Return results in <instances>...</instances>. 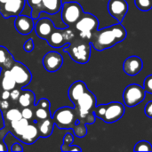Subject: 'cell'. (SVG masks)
<instances>
[{
  "label": "cell",
  "mask_w": 152,
  "mask_h": 152,
  "mask_svg": "<svg viewBox=\"0 0 152 152\" xmlns=\"http://www.w3.org/2000/svg\"><path fill=\"white\" fill-rule=\"evenodd\" d=\"M16 83L9 69H3L0 73V88L3 90L11 91L16 87Z\"/></svg>",
  "instance_id": "cell-22"
},
{
  "label": "cell",
  "mask_w": 152,
  "mask_h": 152,
  "mask_svg": "<svg viewBox=\"0 0 152 152\" xmlns=\"http://www.w3.org/2000/svg\"><path fill=\"white\" fill-rule=\"evenodd\" d=\"M137 9L142 12H149L152 9V0H134Z\"/></svg>",
  "instance_id": "cell-28"
},
{
  "label": "cell",
  "mask_w": 152,
  "mask_h": 152,
  "mask_svg": "<svg viewBox=\"0 0 152 152\" xmlns=\"http://www.w3.org/2000/svg\"><path fill=\"white\" fill-rule=\"evenodd\" d=\"M55 126L60 129H73L78 120V113L73 107H61L52 115Z\"/></svg>",
  "instance_id": "cell-5"
},
{
  "label": "cell",
  "mask_w": 152,
  "mask_h": 152,
  "mask_svg": "<svg viewBox=\"0 0 152 152\" xmlns=\"http://www.w3.org/2000/svg\"><path fill=\"white\" fill-rule=\"evenodd\" d=\"M26 0H10L0 6V13L4 19L16 17L24 9Z\"/></svg>",
  "instance_id": "cell-13"
},
{
  "label": "cell",
  "mask_w": 152,
  "mask_h": 152,
  "mask_svg": "<svg viewBox=\"0 0 152 152\" xmlns=\"http://www.w3.org/2000/svg\"><path fill=\"white\" fill-rule=\"evenodd\" d=\"M143 68L142 60L136 55L130 56L126 58L123 63V70L128 76L134 77L139 74Z\"/></svg>",
  "instance_id": "cell-16"
},
{
  "label": "cell",
  "mask_w": 152,
  "mask_h": 152,
  "mask_svg": "<svg viewBox=\"0 0 152 152\" xmlns=\"http://www.w3.org/2000/svg\"><path fill=\"white\" fill-rule=\"evenodd\" d=\"M34 47H35V44H34L33 39H31V38L28 39V40L23 44V49H24V51L27 52V53H31V52L34 50Z\"/></svg>",
  "instance_id": "cell-37"
},
{
  "label": "cell",
  "mask_w": 152,
  "mask_h": 152,
  "mask_svg": "<svg viewBox=\"0 0 152 152\" xmlns=\"http://www.w3.org/2000/svg\"><path fill=\"white\" fill-rule=\"evenodd\" d=\"M61 151L64 152H69V151H82V149L77 145H70V146H68V147H65V148H61Z\"/></svg>",
  "instance_id": "cell-39"
},
{
  "label": "cell",
  "mask_w": 152,
  "mask_h": 152,
  "mask_svg": "<svg viewBox=\"0 0 152 152\" xmlns=\"http://www.w3.org/2000/svg\"><path fill=\"white\" fill-rule=\"evenodd\" d=\"M99 20L97 17L90 12H85L80 17V19L73 26L77 33L84 37L90 40L92 35L98 29Z\"/></svg>",
  "instance_id": "cell-6"
},
{
  "label": "cell",
  "mask_w": 152,
  "mask_h": 152,
  "mask_svg": "<svg viewBox=\"0 0 152 152\" xmlns=\"http://www.w3.org/2000/svg\"><path fill=\"white\" fill-rule=\"evenodd\" d=\"M127 31L121 24H114L101 29H97L91 37L90 42L96 51L110 49L126 38Z\"/></svg>",
  "instance_id": "cell-1"
},
{
  "label": "cell",
  "mask_w": 152,
  "mask_h": 152,
  "mask_svg": "<svg viewBox=\"0 0 152 152\" xmlns=\"http://www.w3.org/2000/svg\"><path fill=\"white\" fill-rule=\"evenodd\" d=\"M11 53L4 46H0V67L4 63L7 58L10 56Z\"/></svg>",
  "instance_id": "cell-33"
},
{
  "label": "cell",
  "mask_w": 152,
  "mask_h": 152,
  "mask_svg": "<svg viewBox=\"0 0 152 152\" xmlns=\"http://www.w3.org/2000/svg\"><path fill=\"white\" fill-rule=\"evenodd\" d=\"M87 89V86L86 85V83L82 80H77L75 81L69 88L68 91V96L69 99L70 100V102L72 103H74L77 99Z\"/></svg>",
  "instance_id": "cell-20"
},
{
  "label": "cell",
  "mask_w": 152,
  "mask_h": 152,
  "mask_svg": "<svg viewBox=\"0 0 152 152\" xmlns=\"http://www.w3.org/2000/svg\"><path fill=\"white\" fill-rule=\"evenodd\" d=\"M35 107L37 108H44V109H51V102L46 98H41L37 103H35Z\"/></svg>",
  "instance_id": "cell-34"
},
{
  "label": "cell",
  "mask_w": 152,
  "mask_h": 152,
  "mask_svg": "<svg viewBox=\"0 0 152 152\" xmlns=\"http://www.w3.org/2000/svg\"><path fill=\"white\" fill-rule=\"evenodd\" d=\"M83 7L77 2L71 1L62 3L61 8V20L66 27H73L83 15Z\"/></svg>",
  "instance_id": "cell-8"
},
{
  "label": "cell",
  "mask_w": 152,
  "mask_h": 152,
  "mask_svg": "<svg viewBox=\"0 0 152 152\" xmlns=\"http://www.w3.org/2000/svg\"><path fill=\"white\" fill-rule=\"evenodd\" d=\"M26 3L31 8V17L34 20H37L40 17L42 11V0H26Z\"/></svg>",
  "instance_id": "cell-25"
},
{
  "label": "cell",
  "mask_w": 152,
  "mask_h": 152,
  "mask_svg": "<svg viewBox=\"0 0 152 152\" xmlns=\"http://www.w3.org/2000/svg\"><path fill=\"white\" fill-rule=\"evenodd\" d=\"M30 121L25 119V118H20L16 121H12L7 125H4V126L8 129V131L16 138L19 139L20 136L23 134L25 129L27 128L28 125L29 124Z\"/></svg>",
  "instance_id": "cell-18"
},
{
  "label": "cell",
  "mask_w": 152,
  "mask_h": 152,
  "mask_svg": "<svg viewBox=\"0 0 152 152\" xmlns=\"http://www.w3.org/2000/svg\"><path fill=\"white\" fill-rule=\"evenodd\" d=\"M129 6L126 0H109L108 12L109 13L121 23L128 12Z\"/></svg>",
  "instance_id": "cell-11"
},
{
  "label": "cell",
  "mask_w": 152,
  "mask_h": 152,
  "mask_svg": "<svg viewBox=\"0 0 152 152\" xmlns=\"http://www.w3.org/2000/svg\"><path fill=\"white\" fill-rule=\"evenodd\" d=\"M146 92L144 88L137 84L127 86L123 92V101L127 107H135L145 99Z\"/></svg>",
  "instance_id": "cell-9"
},
{
  "label": "cell",
  "mask_w": 152,
  "mask_h": 152,
  "mask_svg": "<svg viewBox=\"0 0 152 152\" xmlns=\"http://www.w3.org/2000/svg\"><path fill=\"white\" fill-rule=\"evenodd\" d=\"M14 27L20 34L24 36L28 35L34 30L35 20L31 16L28 17L27 15H23L20 13L15 17Z\"/></svg>",
  "instance_id": "cell-14"
},
{
  "label": "cell",
  "mask_w": 152,
  "mask_h": 152,
  "mask_svg": "<svg viewBox=\"0 0 152 152\" xmlns=\"http://www.w3.org/2000/svg\"><path fill=\"white\" fill-rule=\"evenodd\" d=\"M72 130H73V134L78 138H84L87 134L86 125L80 122L79 120H77V124L75 125V126L73 127Z\"/></svg>",
  "instance_id": "cell-27"
},
{
  "label": "cell",
  "mask_w": 152,
  "mask_h": 152,
  "mask_svg": "<svg viewBox=\"0 0 152 152\" xmlns=\"http://www.w3.org/2000/svg\"><path fill=\"white\" fill-rule=\"evenodd\" d=\"M12 104H13V102H12L11 100H2V99H0V111L4 112V111L7 110L8 109L12 107Z\"/></svg>",
  "instance_id": "cell-36"
},
{
  "label": "cell",
  "mask_w": 152,
  "mask_h": 152,
  "mask_svg": "<svg viewBox=\"0 0 152 152\" xmlns=\"http://www.w3.org/2000/svg\"><path fill=\"white\" fill-rule=\"evenodd\" d=\"M134 151H149L152 152V145L147 141H141L137 142L134 146Z\"/></svg>",
  "instance_id": "cell-29"
},
{
  "label": "cell",
  "mask_w": 152,
  "mask_h": 152,
  "mask_svg": "<svg viewBox=\"0 0 152 152\" xmlns=\"http://www.w3.org/2000/svg\"><path fill=\"white\" fill-rule=\"evenodd\" d=\"M125 111L124 104L118 102H112L108 104L96 105L94 113L96 118L106 123H114L122 118Z\"/></svg>",
  "instance_id": "cell-4"
},
{
  "label": "cell",
  "mask_w": 152,
  "mask_h": 152,
  "mask_svg": "<svg viewBox=\"0 0 152 152\" xmlns=\"http://www.w3.org/2000/svg\"><path fill=\"white\" fill-rule=\"evenodd\" d=\"M8 132H9V131H8V129H7L5 126H4L2 129H0V142L4 140L5 135L7 134V133H8Z\"/></svg>",
  "instance_id": "cell-42"
},
{
  "label": "cell",
  "mask_w": 152,
  "mask_h": 152,
  "mask_svg": "<svg viewBox=\"0 0 152 152\" xmlns=\"http://www.w3.org/2000/svg\"><path fill=\"white\" fill-rule=\"evenodd\" d=\"M96 96L87 88L73 103L78 113V120L86 125H93L96 117L94 110L96 107Z\"/></svg>",
  "instance_id": "cell-2"
},
{
  "label": "cell",
  "mask_w": 152,
  "mask_h": 152,
  "mask_svg": "<svg viewBox=\"0 0 152 152\" xmlns=\"http://www.w3.org/2000/svg\"><path fill=\"white\" fill-rule=\"evenodd\" d=\"M35 100H36L35 94L31 90L22 89V92L17 101V104L20 109L27 108V107H34Z\"/></svg>",
  "instance_id": "cell-21"
},
{
  "label": "cell",
  "mask_w": 152,
  "mask_h": 152,
  "mask_svg": "<svg viewBox=\"0 0 152 152\" xmlns=\"http://www.w3.org/2000/svg\"><path fill=\"white\" fill-rule=\"evenodd\" d=\"M9 151L12 152L23 151V147L21 146L20 143H19V142H14V143L12 144V148L9 149Z\"/></svg>",
  "instance_id": "cell-40"
},
{
  "label": "cell",
  "mask_w": 152,
  "mask_h": 152,
  "mask_svg": "<svg viewBox=\"0 0 152 152\" xmlns=\"http://www.w3.org/2000/svg\"><path fill=\"white\" fill-rule=\"evenodd\" d=\"M40 138V134L38 132V128L37 126V124L34 121H30L28 125L27 128L23 132V134L20 136L18 139L22 143L25 144H33Z\"/></svg>",
  "instance_id": "cell-17"
},
{
  "label": "cell",
  "mask_w": 152,
  "mask_h": 152,
  "mask_svg": "<svg viewBox=\"0 0 152 152\" xmlns=\"http://www.w3.org/2000/svg\"><path fill=\"white\" fill-rule=\"evenodd\" d=\"M73 142H74V134H71V133H67L64 135V137H63V142H62L61 148H65V147L70 146V145L73 144Z\"/></svg>",
  "instance_id": "cell-32"
},
{
  "label": "cell",
  "mask_w": 152,
  "mask_h": 152,
  "mask_svg": "<svg viewBox=\"0 0 152 152\" xmlns=\"http://www.w3.org/2000/svg\"><path fill=\"white\" fill-rule=\"evenodd\" d=\"M62 0H42V11L48 14H55L61 11Z\"/></svg>",
  "instance_id": "cell-23"
},
{
  "label": "cell",
  "mask_w": 152,
  "mask_h": 152,
  "mask_svg": "<svg viewBox=\"0 0 152 152\" xmlns=\"http://www.w3.org/2000/svg\"><path fill=\"white\" fill-rule=\"evenodd\" d=\"M144 113L148 118H152V101H150L149 102H147V104L144 108Z\"/></svg>",
  "instance_id": "cell-38"
},
{
  "label": "cell",
  "mask_w": 152,
  "mask_h": 152,
  "mask_svg": "<svg viewBox=\"0 0 152 152\" xmlns=\"http://www.w3.org/2000/svg\"><path fill=\"white\" fill-rule=\"evenodd\" d=\"M34 107L22 108L21 109L22 118L27 119V120H28V121H33L34 120Z\"/></svg>",
  "instance_id": "cell-30"
},
{
  "label": "cell",
  "mask_w": 152,
  "mask_h": 152,
  "mask_svg": "<svg viewBox=\"0 0 152 152\" xmlns=\"http://www.w3.org/2000/svg\"><path fill=\"white\" fill-rule=\"evenodd\" d=\"M92 45L89 39L80 37L77 33L72 40L63 47V51L77 63L86 64L91 57Z\"/></svg>",
  "instance_id": "cell-3"
},
{
  "label": "cell",
  "mask_w": 152,
  "mask_h": 152,
  "mask_svg": "<svg viewBox=\"0 0 152 152\" xmlns=\"http://www.w3.org/2000/svg\"><path fill=\"white\" fill-rule=\"evenodd\" d=\"M45 69L48 72H56L63 64L62 55L56 51H50L45 54L42 60Z\"/></svg>",
  "instance_id": "cell-12"
},
{
  "label": "cell",
  "mask_w": 152,
  "mask_h": 152,
  "mask_svg": "<svg viewBox=\"0 0 152 152\" xmlns=\"http://www.w3.org/2000/svg\"><path fill=\"white\" fill-rule=\"evenodd\" d=\"M143 88H144V90H145L146 93L152 94V75L148 76V77L144 79Z\"/></svg>",
  "instance_id": "cell-35"
},
{
  "label": "cell",
  "mask_w": 152,
  "mask_h": 152,
  "mask_svg": "<svg viewBox=\"0 0 152 152\" xmlns=\"http://www.w3.org/2000/svg\"><path fill=\"white\" fill-rule=\"evenodd\" d=\"M9 70L17 86L24 88L25 86L30 84L32 80V74L25 64L15 61Z\"/></svg>",
  "instance_id": "cell-10"
},
{
  "label": "cell",
  "mask_w": 152,
  "mask_h": 152,
  "mask_svg": "<svg viewBox=\"0 0 152 152\" xmlns=\"http://www.w3.org/2000/svg\"><path fill=\"white\" fill-rule=\"evenodd\" d=\"M8 1H10V0H0V6H2L3 4H4L7 3Z\"/></svg>",
  "instance_id": "cell-44"
},
{
  "label": "cell",
  "mask_w": 152,
  "mask_h": 152,
  "mask_svg": "<svg viewBox=\"0 0 152 152\" xmlns=\"http://www.w3.org/2000/svg\"><path fill=\"white\" fill-rule=\"evenodd\" d=\"M76 35L77 31L73 27H66L64 28H54L46 38V41L51 47L61 48L66 46Z\"/></svg>",
  "instance_id": "cell-7"
},
{
  "label": "cell",
  "mask_w": 152,
  "mask_h": 152,
  "mask_svg": "<svg viewBox=\"0 0 152 152\" xmlns=\"http://www.w3.org/2000/svg\"><path fill=\"white\" fill-rule=\"evenodd\" d=\"M0 151H8V147L4 142V140L0 142Z\"/></svg>",
  "instance_id": "cell-43"
},
{
  "label": "cell",
  "mask_w": 152,
  "mask_h": 152,
  "mask_svg": "<svg viewBox=\"0 0 152 152\" xmlns=\"http://www.w3.org/2000/svg\"><path fill=\"white\" fill-rule=\"evenodd\" d=\"M0 99H2V100H10V91L1 89V91H0Z\"/></svg>",
  "instance_id": "cell-41"
},
{
  "label": "cell",
  "mask_w": 152,
  "mask_h": 152,
  "mask_svg": "<svg viewBox=\"0 0 152 152\" xmlns=\"http://www.w3.org/2000/svg\"><path fill=\"white\" fill-rule=\"evenodd\" d=\"M21 92H22V88L20 87V86H16L12 90H11L10 91V100H11V102H13V103H17V101H18L19 97L20 95Z\"/></svg>",
  "instance_id": "cell-31"
},
{
  "label": "cell",
  "mask_w": 152,
  "mask_h": 152,
  "mask_svg": "<svg viewBox=\"0 0 152 152\" xmlns=\"http://www.w3.org/2000/svg\"><path fill=\"white\" fill-rule=\"evenodd\" d=\"M37 20L35 22L34 30L40 39L46 40V38L54 29V24L49 18H38Z\"/></svg>",
  "instance_id": "cell-15"
},
{
  "label": "cell",
  "mask_w": 152,
  "mask_h": 152,
  "mask_svg": "<svg viewBox=\"0 0 152 152\" xmlns=\"http://www.w3.org/2000/svg\"><path fill=\"white\" fill-rule=\"evenodd\" d=\"M2 114H3V119L4 125H7L12 121H16L22 118L21 109L20 107H11L7 110L2 112Z\"/></svg>",
  "instance_id": "cell-24"
},
{
  "label": "cell",
  "mask_w": 152,
  "mask_h": 152,
  "mask_svg": "<svg viewBox=\"0 0 152 152\" xmlns=\"http://www.w3.org/2000/svg\"><path fill=\"white\" fill-rule=\"evenodd\" d=\"M34 119L37 121H41L44 119H46L48 118L52 117L51 110L48 109H44V108H37L34 107Z\"/></svg>",
  "instance_id": "cell-26"
},
{
  "label": "cell",
  "mask_w": 152,
  "mask_h": 152,
  "mask_svg": "<svg viewBox=\"0 0 152 152\" xmlns=\"http://www.w3.org/2000/svg\"><path fill=\"white\" fill-rule=\"evenodd\" d=\"M36 124H37V128H38L40 137L48 138L49 136L52 135V134L53 132V128L55 126L53 119L52 117L48 118L46 119L41 120V121H37Z\"/></svg>",
  "instance_id": "cell-19"
}]
</instances>
